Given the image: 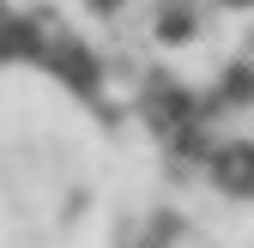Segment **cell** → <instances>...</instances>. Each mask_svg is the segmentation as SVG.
<instances>
[{
	"mask_svg": "<svg viewBox=\"0 0 254 248\" xmlns=\"http://www.w3.org/2000/svg\"><path fill=\"white\" fill-rule=\"evenodd\" d=\"M49 73H55L61 85H73L79 97H97V85H103V67H97L91 49H79V43H55V49H49Z\"/></svg>",
	"mask_w": 254,
	"mask_h": 248,
	"instance_id": "cell-1",
	"label": "cell"
},
{
	"mask_svg": "<svg viewBox=\"0 0 254 248\" xmlns=\"http://www.w3.org/2000/svg\"><path fill=\"white\" fill-rule=\"evenodd\" d=\"M224 6H254V0H224Z\"/></svg>",
	"mask_w": 254,
	"mask_h": 248,
	"instance_id": "cell-7",
	"label": "cell"
},
{
	"mask_svg": "<svg viewBox=\"0 0 254 248\" xmlns=\"http://www.w3.org/2000/svg\"><path fill=\"white\" fill-rule=\"evenodd\" d=\"M30 55H43V37H37V24H24V18H6V24H0V61H30Z\"/></svg>",
	"mask_w": 254,
	"mask_h": 248,
	"instance_id": "cell-3",
	"label": "cell"
},
{
	"mask_svg": "<svg viewBox=\"0 0 254 248\" xmlns=\"http://www.w3.org/2000/svg\"><path fill=\"white\" fill-rule=\"evenodd\" d=\"M212 182L224 194H254V145H224L212 151Z\"/></svg>",
	"mask_w": 254,
	"mask_h": 248,
	"instance_id": "cell-2",
	"label": "cell"
},
{
	"mask_svg": "<svg viewBox=\"0 0 254 248\" xmlns=\"http://www.w3.org/2000/svg\"><path fill=\"white\" fill-rule=\"evenodd\" d=\"M224 97H230V103H248V97H254V73H248V67H230V73H224Z\"/></svg>",
	"mask_w": 254,
	"mask_h": 248,
	"instance_id": "cell-4",
	"label": "cell"
},
{
	"mask_svg": "<svg viewBox=\"0 0 254 248\" xmlns=\"http://www.w3.org/2000/svg\"><path fill=\"white\" fill-rule=\"evenodd\" d=\"M91 6H97V12H115V6H121V0H91Z\"/></svg>",
	"mask_w": 254,
	"mask_h": 248,
	"instance_id": "cell-6",
	"label": "cell"
},
{
	"mask_svg": "<svg viewBox=\"0 0 254 248\" xmlns=\"http://www.w3.org/2000/svg\"><path fill=\"white\" fill-rule=\"evenodd\" d=\"M188 30H194V18H188V12H170L164 24H157V37H164V43H182Z\"/></svg>",
	"mask_w": 254,
	"mask_h": 248,
	"instance_id": "cell-5",
	"label": "cell"
}]
</instances>
